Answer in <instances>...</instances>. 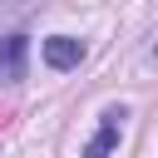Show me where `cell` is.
<instances>
[{"label": "cell", "instance_id": "2", "mask_svg": "<svg viewBox=\"0 0 158 158\" xmlns=\"http://www.w3.org/2000/svg\"><path fill=\"white\" fill-rule=\"evenodd\" d=\"M44 59H49V69H74L84 59V44L74 35H49L44 40Z\"/></svg>", "mask_w": 158, "mask_h": 158}, {"label": "cell", "instance_id": "3", "mask_svg": "<svg viewBox=\"0 0 158 158\" xmlns=\"http://www.w3.org/2000/svg\"><path fill=\"white\" fill-rule=\"evenodd\" d=\"M25 49H30L25 35L0 40V79H25Z\"/></svg>", "mask_w": 158, "mask_h": 158}, {"label": "cell", "instance_id": "1", "mask_svg": "<svg viewBox=\"0 0 158 158\" xmlns=\"http://www.w3.org/2000/svg\"><path fill=\"white\" fill-rule=\"evenodd\" d=\"M118 133H123V109H109V114H104V123H99V133L89 138L84 158H109V153H114V143H118Z\"/></svg>", "mask_w": 158, "mask_h": 158}]
</instances>
